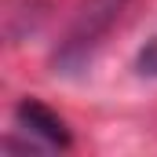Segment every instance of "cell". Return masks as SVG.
<instances>
[{
    "label": "cell",
    "instance_id": "cell-1",
    "mask_svg": "<svg viewBox=\"0 0 157 157\" xmlns=\"http://www.w3.org/2000/svg\"><path fill=\"white\" fill-rule=\"evenodd\" d=\"M121 7H124V0H91V4L84 7V15H80L77 29L66 40L62 62H84V59L91 55V48L99 44V37L106 33V26L121 15Z\"/></svg>",
    "mask_w": 157,
    "mask_h": 157
},
{
    "label": "cell",
    "instance_id": "cell-2",
    "mask_svg": "<svg viewBox=\"0 0 157 157\" xmlns=\"http://www.w3.org/2000/svg\"><path fill=\"white\" fill-rule=\"evenodd\" d=\"M18 128L29 135V150H66L70 146V132L59 113H51L37 99H22L15 110Z\"/></svg>",
    "mask_w": 157,
    "mask_h": 157
},
{
    "label": "cell",
    "instance_id": "cell-3",
    "mask_svg": "<svg viewBox=\"0 0 157 157\" xmlns=\"http://www.w3.org/2000/svg\"><path fill=\"white\" fill-rule=\"evenodd\" d=\"M139 66H143V73H157V40L139 55Z\"/></svg>",
    "mask_w": 157,
    "mask_h": 157
}]
</instances>
